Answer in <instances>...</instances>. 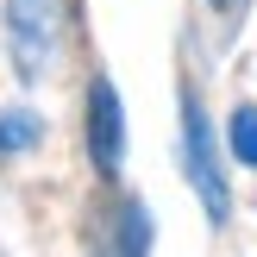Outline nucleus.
Wrapping results in <instances>:
<instances>
[{"mask_svg":"<svg viewBox=\"0 0 257 257\" xmlns=\"http://www.w3.org/2000/svg\"><path fill=\"white\" fill-rule=\"evenodd\" d=\"M182 145H188V182H195L207 220L226 226V220H232V188H226L220 151H213V125H207V113H201L195 94H182Z\"/></svg>","mask_w":257,"mask_h":257,"instance_id":"2","label":"nucleus"},{"mask_svg":"<svg viewBox=\"0 0 257 257\" xmlns=\"http://www.w3.org/2000/svg\"><path fill=\"white\" fill-rule=\"evenodd\" d=\"M38 145V119L32 113H0V151H25Z\"/></svg>","mask_w":257,"mask_h":257,"instance_id":"6","label":"nucleus"},{"mask_svg":"<svg viewBox=\"0 0 257 257\" xmlns=\"http://www.w3.org/2000/svg\"><path fill=\"white\" fill-rule=\"evenodd\" d=\"M151 251V220H145V207H119V226H113V251H100V257H145Z\"/></svg>","mask_w":257,"mask_h":257,"instance_id":"4","label":"nucleus"},{"mask_svg":"<svg viewBox=\"0 0 257 257\" xmlns=\"http://www.w3.org/2000/svg\"><path fill=\"white\" fill-rule=\"evenodd\" d=\"M57 38H63V7L57 0H7V44H13L19 82H44L50 75Z\"/></svg>","mask_w":257,"mask_h":257,"instance_id":"1","label":"nucleus"},{"mask_svg":"<svg viewBox=\"0 0 257 257\" xmlns=\"http://www.w3.org/2000/svg\"><path fill=\"white\" fill-rule=\"evenodd\" d=\"M232 157L257 170V107H251V100H245V107L232 113Z\"/></svg>","mask_w":257,"mask_h":257,"instance_id":"5","label":"nucleus"},{"mask_svg":"<svg viewBox=\"0 0 257 257\" xmlns=\"http://www.w3.org/2000/svg\"><path fill=\"white\" fill-rule=\"evenodd\" d=\"M207 7H213V13H226V19H232V13H245L251 0H207Z\"/></svg>","mask_w":257,"mask_h":257,"instance_id":"7","label":"nucleus"},{"mask_svg":"<svg viewBox=\"0 0 257 257\" xmlns=\"http://www.w3.org/2000/svg\"><path fill=\"white\" fill-rule=\"evenodd\" d=\"M88 157H94L100 176H113L125 157V113H119V94H113L107 75L88 88Z\"/></svg>","mask_w":257,"mask_h":257,"instance_id":"3","label":"nucleus"}]
</instances>
